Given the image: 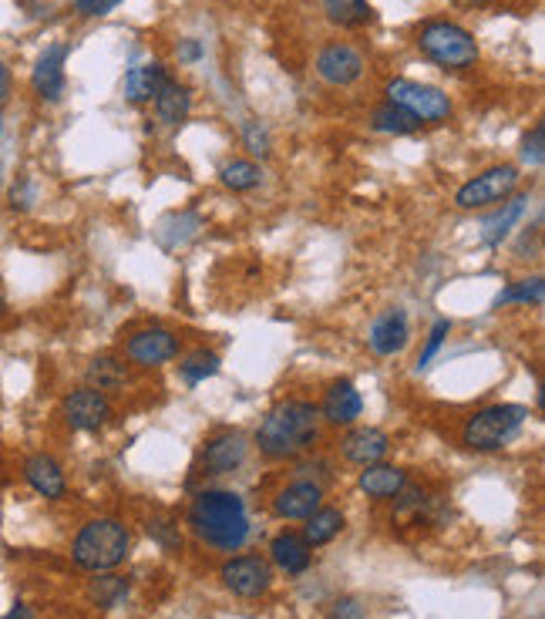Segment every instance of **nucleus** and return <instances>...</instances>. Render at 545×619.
Here are the masks:
<instances>
[{"label": "nucleus", "mask_w": 545, "mask_h": 619, "mask_svg": "<svg viewBox=\"0 0 545 619\" xmlns=\"http://www.w3.org/2000/svg\"><path fill=\"white\" fill-rule=\"evenodd\" d=\"M249 455V441L243 431H219L206 441L199 455L202 475H233Z\"/></svg>", "instance_id": "obj_11"}, {"label": "nucleus", "mask_w": 545, "mask_h": 619, "mask_svg": "<svg viewBox=\"0 0 545 619\" xmlns=\"http://www.w3.org/2000/svg\"><path fill=\"white\" fill-rule=\"evenodd\" d=\"M24 478H27V485H31L34 492L51 498V502H58V498H64V492H68L64 471L51 455H31L27 458L24 461Z\"/></svg>", "instance_id": "obj_18"}, {"label": "nucleus", "mask_w": 545, "mask_h": 619, "mask_svg": "<svg viewBox=\"0 0 545 619\" xmlns=\"http://www.w3.org/2000/svg\"><path fill=\"white\" fill-rule=\"evenodd\" d=\"M317 408H320V421L334 424V428H350L364 414V397H360V391L350 381H334Z\"/></svg>", "instance_id": "obj_15"}, {"label": "nucleus", "mask_w": 545, "mask_h": 619, "mask_svg": "<svg viewBox=\"0 0 545 619\" xmlns=\"http://www.w3.org/2000/svg\"><path fill=\"white\" fill-rule=\"evenodd\" d=\"M411 340V323H408V313L401 307L394 310H384L381 317L371 323L367 330V347L374 350L377 357H397Z\"/></svg>", "instance_id": "obj_13"}, {"label": "nucleus", "mask_w": 545, "mask_h": 619, "mask_svg": "<svg viewBox=\"0 0 545 619\" xmlns=\"http://www.w3.org/2000/svg\"><path fill=\"white\" fill-rule=\"evenodd\" d=\"M0 619H38V616H34V609H31V606L17 603V606L7 609V616H0Z\"/></svg>", "instance_id": "obj_40"}, {"label": "nucleus", "mask_w": 545, "mask_h": 619, "mask_svg": "<svg viewBox=\"0 0 545 619\" xmlns=\"http://www.w3.org/2000/svg\"><path fill=\"white\" fill-rule=\"evenodd\" d=\"M525 202H529V196H515V199L502 202V209L492 212V216L485 219V223H482V239H485L488 246H498L508 233H512V226L525 216Z\"/></svg>", "instance_id": "obj_25"}, {"label": "nucleus", "mask_w": 545, "mask_h": 619, "mask_svg": "<svg viewBox=\"0 0 545 619\" xmlns=\"http://www.w3.org/2000/svg\"><path fill=\"white\" fill-rule=\"evenodd\" d=\"M0 307H4V303H0Z\"/></svg>", "instance_id": "obj_43"}, {"label": "nucleus", "mask_w": 545, "mask_h": 619, "mask_svg": "<svg viewBox=\"0 0 545 619\" xmlns=\"http://www.w3.org/2000/svg\"><path fill=\"white\" fill-rule=\"evenodd\" d=\"M64 58H68V48L64 44H51V48H44L38 64H34L31 85L41 101H58L64 95Z\"/></svg>", "instance_id": "obj_17"}, {"label": "nucleus", "mask_w": 545, "mask_h": 619, "mask_svg": "<svg viewBox=\"0 0 545 619\" xmlns=\"http://www.w3.org/2000/svg\"><path fill=\"white\" fill-rule=\"evenodd\" d=\"M545 300V280L542 276H532V280H519L512 283L508 290L498 297V307H505V303H525V307H542Z\"/></svg>", "instance_id": "obj_31"}, {"label": "nucleus", "mask_w": 545, "mask_h": 619, "mask_svg": "<svg viewBox=\"0 0 545 619\" xmlns=\"http://www.w3.org/2000/svg\"><path fill=\"white\" fill-rule=\"evenodd\" d=\"M307 525H303V539H307V545L310 549H317V545H327V542H334L340 532H344V525H347V519H344V512H340V508H317V512L313 515H307V519H303Z\"/></svg>", "instance_id": "obj_24"}, {"label": "nucleus", "mask_w": 545, "mask_h": 619, "mask_svg": "<svg viewBox=\"0 0 545 619\" xmlns=\"http://www.w3.org/2000/svg\"><path fill=\"white\" fill-rule=\"evenodd\" d=\"M169 78L165 75V64L159 61H149V64H135L132 71L125 75V98L132 101V105H145V101L155 98V91L162 88V81Z\"/></svg>", "instance_id": "obj_23"}, {"label": "nucleus", "mask_w": 545, "mask_h": 619, "mask_svg": "<svg viewBox=\"0 0 545 619\" xmlns=\"http://www.w3.org/2000/svg\"><path fill=\"white\" fill-rule=\"evenodd\" d=\"M125 596H128L125 576H98V579H91V586H88V599L98 606H105V609L122 606Z\"/></svg>", "instance_id": "obj_30"}, {"label": "nucleus", "mask_w": 545, "mask_h": 619, "mask_svg": "<svg viewBox=\"0 0 545 619\" xmlns=\"http://www.w3.org/2000/svg\"><path fill=\"white\" fill-rule=\"evenodd\" d=\"M132 535L118 519H95L81 525V532L71 542V559L85 572H112L128 559Z\"/></svg>", "instance_id": "obj_3"}, {"label": "nucleus", "mask_w": 545, "mask_h": 619, "mask_svg": "<svg viewBox=\"0 0 545 619\" xmlns=\"http://www.w3.org/2000/svg\"><path fill=\"white\" fill-rule=\"evenodd\" d=\"M327 619H367V606L360 603L357 596H344V599H337V603L330 606Z\"/></svg>", "instance_id": "obj_35"}, {"label": "nucleus", "mask_w": 545, "mask_h": 619, "mask_svg": "<svg viewBox=\"0 0 545 619\" xmlns=\"http://www.w3.org/2000/svg\"><path fill=\"white\" fill-rule=\"evenodd\" d=\"M317 75L334 88H347L364 75V58L357 48H350L344 41H330L323 44L317 54Z\"/></svg>", "instance_id": "obj_12"}, {"label": "nucleus", "mask_w": 545, "mask_h": 619, "mask_svg": "<svg viewBox=\"0 0 545 619\" xmlns=\"http://www.w3.org/2000/svg\"><path fill=\"white\" fill-rule=\"evenodd\" d=\"M320 502H323V488L317 482L300 478V482L286 485L283 492H276L273 515L276 519H286V522H297V519H307V515L317 512Z\"/></svg>", "instance_id": "obj_16"}, {"label": "nucleus", "mask_w": 545, "mask_h": 619, "mask_svg": "<svg viewBox=\"0 0 545 619\" xmlns=\"http://www.w3.org/2000/svg\"><path fill=\"white\" fill-rule=\"evenodd\" d=\"M149 535H155L165 549H179L182 545V535L175 532V525L172 522H149Z\"/></svg>", "instance_id": "obj_37"}, {"label": "nucleus", "mask_w": 545, "mask_h": 619, "mask_svg": "<svg viewBox=\"0 0 545 619\" xmlns=\"http://www.w3.org/2000/svg\"><path fill=\"white\" fill-rule=\"evenodd\" d=\"M85 377H88V387H95L101 394L122 391V387L132 381V364H125V360L115 354H101L88 364Z\"/></svg>", "instance_id": "obj_22"}, {"label": "nucleus", "mask_w": 545, "mask_h": 619, "mask_svg": "<svg viewBox=\"0 0 545 619\" xmlns=\"http://www.w3.org/2000/svg\"><path fill=\"white\" fill-rule=\"evenodd\" d=\"M522 175L515 165H492L485 169L482 175L468 179L465 186L455 192V206L458 209H485V206H495V202H505L519 189Z\"/></svg>", "instance_id": "obj_7"}, {"label": "nucleus", "mask_w": 545, "mask_h": 619, "mask_svg": "<svg viewBox=\"0 0 545 619\" xmlns=\"http://www.w3.org/2000/svg\"><path fill=\"white\" fill-rule=\"evenodd\" d=\"M320 441V408L303 397H286L256 428V448L270 461L300 458Z\"/></svg>", "instance_id": "obj_1"}, {"label": "nucleus", "mask_w": 545, "mask_h": 619, "mask_svg": "<svg viewBox=\"0 0 545 619\" xmlns=\"http://www.w3.org/2000/svg\"><path fill=\"white\" fill-rule=\"evenodd\" d=\"M219 579H223V586L239 599H260L266 589L273 586V569H270V562L260 556H236V559L223 562Z\"/></svg>", "instance_id": "obj_9"}, {"label": "nucleus", "mask_w": 545, "mask_h": 619, "mask_svg": "<svg viewBox=\"0 0 545 619\" xmlns=\"http://www.w3.org/2000/svg\"><path fill=\"white\" fill-rule=\"evenodd\" d=\"M323 14L330 24L347 27V31H357V27H367L374 21V7L367 0H323Z\"/></svg>", "instance_id": "obj_26"}, {"label": "nucleus", "mask_w": 545, "mask_h": 619, "mask_svg": "<svg viewBox=\"0 0 545 619\" xmlns=\"http://www.w3.org/2000/svg\"><path fill=\"white\" fill-rule=\"evenodd\" d=\"M357 485H360V492H364L367 498L387 502V498H397V492H401V488L408 485V475H404L401 468L377 461V465H367L364 471H360Z\"/></svg>", "instance_id": "obj_19"}, {"label": "nucleus", "mask_w": 545, "mask_h": 619, "mask_svg": "<svg viewBox=\"0 0 545 619\" xmlns=\"http://www.w3.org/2000/svg\"><path fill=\"white\" fill-rule=\"evenodd\" d=\"M243 142H246V149L253 155H260V159L270 155V135H266V128L260 122H246L243 125Z\"/></svg>", "instance_id": "obj_34"}, {"label": "nucleus", "mask_w": 545, "mask_h": 619, "mask_svg": "<svg viewBox=\"0 0 545 619\" xmlns=\"http://www.w3.org/2000/svg\"><path fill=\"white\" fill-rule=\"evenodd\" d=\"M532 414L525 404H488L461 424V445L468 451H498L515 438Z\"/></svg>", "instance_id": "obj_4"}, {"label": "nucleus", "mask_w": 545, "mask_h": 619, "mask_svg": "<svg viewBox=\"0 0 545 619\" xmlns=\"http://www.w3.org/2000/svg\"><path fill=\"white\" fill-rule=\"evenodd\" d=\"M7 98H11V68L0 61V108L7 105Z\"/></svg>", "instance_id": "obj_38"}, {"label": "nucleus", "mask_w": 545, "mask_h": 619, "mask_svg": "<svg viewBox=\"0 0 545 619\" xmlns=\"http://www.w3.org/2000/svg\"><path fill=\"white\" fill-rule=\"evenodd\" d=\"M219 364H223L219 354H212V350L199 347V350H192V354L179 364V374H182V381H186L189 387H196L202 381H209V377H216Z\"/></svg>", "instance_id": "obj_28"}, {"label": "nucleus", "mask_w": 545, "mask_h": 619, "mask_svg": "<svg viewBox=\"0 0 545 619\" xmlns=\"http://www.w3.org/2000/svg\"><path fill=\"white\" fill-rule=\"evenodd\" d=\"M418 48L428 61H434L445 71H465L478 61V41L475 34L465 31L455 21L434 17V21L421 24L418 31Z\"/></svg>", "instance_id": "obj_5"}, {"label": "nucleus", "mask_w": 545, "mask_h": 619, "mask_svg": "<svg viewBox=\"0 0 545 619\" xmlns=\"http://www.w3.org/2000/svg\"><path fill=\"white\" fill-rule=\"evenodd\" d=\"M387 101L414 115L421 125L448 122L451 118V98L445 91L434 85H421V81H411V78H394L387 85Z\"/></svg>", "instance_id": "obj_6"}, {"label": "nucleus", "mask_w": 545, "mask_h": 619, "mask_svg": "<svg viewBox=\"0 0 545 619\" xmlns=\"http://www.w3.org/2000/svg\"><path fill=\"white\" fill-rule=\"evenodd\" d=\"M61 414H64V421H68V428L98 431V428H105L108 418H112V401H108V394H101L95 387L85 384L64 397Z\"/></svg>", "instance_id": "obj_10"}, {"label": "nucleus", "mask_w": 545, "mask_h": 619, "mask_svg": "<svg viewBox=\"0 0 545 619\" xmlns=\"http://www.w3.org/2000/svg\"><path fill=\"white\" fill-rule=\"evenodd\" d=\"M152 101H155V115H159L162 125H182L192 112V91L186 85H179L175 78H165Z\"/></svg>", "instance_id": "obj_21"}, {"label": "nucleus", "mask_w": 545, "mask_h": 619, "mask_svg": "<svg viewBox=\"0 0 545 619\" xmlns=\"http://www.w3.org/2000/svg\"><path fill=\"white\" fill-rule=\"evenodd\" d=\"M387 451H391V438H387V431L381 428H350L344 438H340V455L350 465H377V461L387 458Z\"/></svg>", "instance_id": "obj_14"}, {"label": "nucleus", "mask_w": 545, "mask_h": 619, "mask_svg": "<svg viewBox=\"0 0 545 619\" xmlns=\"http://www.w3.org/2000/svg\"><path fill=\"white\" fill-rule=\"evenodd\" d=\"M458 4H461V7H485L488 0H458Z\"/></svg>", "instance_id": "obj_41"}, {"label": "nucleus", "mask_w": 545, "mask_h": 619, "mask_svg": "<svg viewBox=\"0 0 545 619\" xmlns=\"http://www.w3.org/2000/svg\"><path fill=\"white\" fill-rule=\"evenodd\" d=\"M186 522L199 542H206L209 549H219V552L243 549L249 539L246 502L236 492H226V488H206V492H199L192 498Z\"/></svg>", "instance_id": "obj_2"}, {"label": "nucleus", "mask_w": 545, "mask_h": 619, "mask_svg": "<svg viewBox=\"0 0 545 619\" xmlns=\"http://www.w3.org/2000/svg\"><path fill=\"white\" fill-rule=\"evenodd\" d=\"M270 559L286 572V576H303V572L310 569V545L297 532H280L270 542Z\"/></svg>", "instance_id": "obj_20"}, {"label": "nucleus", "mask_w": 545, "mask_h": 619, "mask_svg": "<svg viewBox=\"0 0 545 619\" xmlns=\"http://www.w3.org/2000/svg\"><path fill=\"white\" fill-rule=\"evenodd\" d=\"M260 179H263L260 165L249 162V159H233V162H226L223 169H219V182H223L226 189H233V192L256 189L260 186Z\"/></svg>", "instance_id": "obj_29"}, {"label": "nucleus", "mask_w": 545, "mask_h": 619, "mask_svg": "<svg viewBox=\"0 0 545 619\" xmlns=\"http://www.w3.org/2000/svg\"><path fill=\"white\" fill-rule=\"evenodd\" d=\"M371 128L374 132H381V135H411V132H418L421 122L414 115L404 112V108L384 101V105H377L371 112Z\"/></svg>", "instance_id": "obj_27"}, {"label": "nucleus", "mask_w": 545, "mask_h": 619, "mask_svg": "<svg viewBox=\"0 0 545 619\" xmlns=\"http://www.w3.org/2000/svg\"><path fill=\"white\" fill-rule=\"evenodd\" d=\"M122 0H75V14L81 17H105L112 14Z\"/></svg>", "instance_id": "obj_36"}, {"label": "nucleus", "mask_w": 545, "mask_h": 619, "mask_svg": "<svg viewBox=\"0 0 545 619\" xmlns=\"http://www.w3.org/2000/svg\"><path fill=\"white\" fill-rule=\"evenodd\" d=\"M451 334V320H434V327L428 330V340H424V350L418 357V371H424V367L431 364L434 357H438V350L445 347V340Z\"/></svg>", "instance_id": "obj_32"}, {"label": "nucleus", "mask_w": 545, "mask_h": 619, "mask_svg": "<svg viewBox=\"0 0 545 619\" xmlns=\"http://www.w3.org/2000/svg\"><path fill=\"white\" fill-rule=\"evenodd\" d=\"M522 162H529V165H539L545 162V125L539 122L532 128L529 135H525V142H522Z\"/></svg>", "instance_id": "obj_33"}, {"label": "nucleus", "mask_w": 545, "mask_h": 619, "mask_svg": "<svg viewBox=\"0 0 545 619\" xmlns=\"http://www.w3.org/2000/svg\"><path fill=\"white\" fill-rule=\"evenodd\" d=\"M179 350H182V337L169 327H145V330H135L125 340V360L132 367H142V371L165 367L169 360L179 357Z\"/></svg>", "instance_id": "obj_8"}, {"label": "nucleus", "mask_w": 545, "mask_h": 619, "mask_svg": "<svg viewBox=\"0 0 545 619\" xmlns=\"http://www.w3.org/2000/svg\"><path fill=\"white\" fill-rule=\"evenodd\" d=\"M179 58L182 61H199L202 58V44L199 41H182L179 44Z\"/></svg>", "instance_id": "obj_39"}, {"label": "nucleus", "mask_w": 545, "mask_h": 619, "mask_svg": "<svg viewBox=\"0 0 545 619\" xmlns=\"http://www.w3.org/2000/svg\"><path fill=\"white\" fill-rule=\"evenodd\" d=\"M0 186H4V172H0Z\"/></svg>", "instance_id": "obj_42"}]
</instances>
